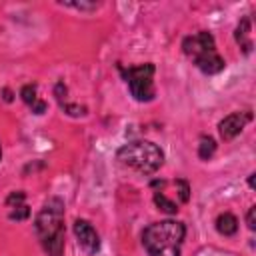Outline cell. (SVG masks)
Masks as SVG:
<instances>
[{
  "label": "cell",
  "instance_id": "5b68a950",
  "mask_svg": "<svg viewBox=\"0 0 256 256\" xmlns=\"http://www.w3.org/2000/svg\"><path fill=\"white\" fill-rule=\"evenodd\" d=\"M182 48H184V54L190 56L192 60H196L198 56L202 54H208V52H214L216 50V42H214V36L206 30L194 34V36H188L184 38L182 42Z\"/></svg>",
  "mask_w": 256,
  "mask_h": 256
},
{
  "label": "cell",
  "instance_id": "d6986e66",
  "mask_svg": "<svg viewBox=\"0 0 256 256\" xmlns=\"http://www.w3.org/2000/svg\"><path fill=\"white\" fill-rule=\"evenodd\" d=\"M30 108H32V112H34V114H44V110H46V102L36 100V102H34Z\"/></svg>",
  "mask_w": 256,
  "mask_h": 256
},
{
  "label": "cell",
  "instance_id": "277c9868",
  "mask_svg": "<svg viewBox=\"0 0 256 256\" xmlns=\"http://www.w3.org/2000/svg\"><path fill=\"white\" fill-rule=\"evenodd\" d=\"M122 76L130 88V94L134 96V100L138 102H150L154 100V64H140V66H130V68H122Z\"/></svg>",
  "mask_w": 256,
  "mask_h": 256
},
{
  "label": "cell",
  "instance_id": "30bf717a",
  "mask_svg": "<svg viewBox=\"0 0 256 256\" xmlns=\"http://www.w3.org/2000/svg\"><path fill=\"white\" fill-rule=\"evenodd\" d=\"M234 36H236V42L240 44V48L248 54V52L252 50V40L248 38V36H250V20H248V18H244V20L238 24V28H236V34H234Z\"/></svg>",
  "mask_w": 256,
  "mask_h": 256
},
{
  "label": "cell",
  "instance_id": "9a60e30c",
  "mask_svg": "<svg viewBox=\"0 0 256 256\" xmlns=\"http://www.w3.org/2000/svg\"><path fill=\"white\" fill-rule=\"evenodd\" d=\"M6 204L10 206V208H16V206H20V204H24V192H12L8 198H6Z\"/></svg>",
  "mask_w": 256,
  "mask_h": 256
},
{
  "label": "cell",
  "instance_id": "e0dca14e",
  "mask_svg": "<svg viewBox=\"0 0 256 256\" xmlns=\"http://www.w3.org/2000/svg\"><path fill=\"white\" fill-rule=\"evenodd\" d=\"M176 186L180 188V200H182V202H188V200H190V194H188V192H190L188 182H186V180H176Z\"/></svg>",
  "mask_w": 256,
  "mask_h": 256
},
{
  "label": "cell",
  "instance_id": "5bb4252c",
  "mask_svg": "<svg viewBox=\"0 0 256 256\" xmlns=\"http://www.w3.org/2000/svg\"><path fill=\"white\" fill-rule=\"evenodd\" d=\"M8 216H10V220H26V218L30 216V208H28L26 204H20V206L12 208Z\"/></svg>",
  "mask_w": 256,
  "mask_h": 256
},
{
  "label": "cell",
  "instance_id": "8fae6325",
  "mask_svg": "<svg viewBox=\"0 0 256 256\" xmlns=\"http://www.w3.org/2000/svg\"><path fill=\"white\" fill-rule=\"evenodd\" d=\"M216 152V142L212 136H202L200 138V146H198V156L202 160H210L212 154Z\"/></svg>",
  "mask_w": 256,
  "mask_h": 256
},
{
  "label": "cell",
  "instance_id": "7402d4cb",
  "mask_svg": "<svg viewBox=\"0 0 256 256\" xmlns=\"http://www.w3.org/2000/svg\"><path fill=\"white\" fill-rule=\"evenodd\" d=\"M0 160H2V148H0Z\"/></svg>",
  "mask_w": 256,
  "mask_h": 256
},
{
  "label": "cell",
  "instance_id": "ac0fdd59",
  "mask_svg": "<svg viewBox=\"0 0 256 256\" xmlns=\"http://www.w3.org/2000/svg\"><path fill=\"white\" fill-rule=\"evenodd\" d=\"M246 224H248V228H250V230H254V228H256V206H252V208L248 210Z\"/></svg>",
  "mask_w": 256,
  "mask_h": 256
},
{
  "label": "cell",
  "instance_id": "3957f363",
  "mask_svg": "<svg viewBox=\"0 0 256 256\" xmlns=\"http://www.w3.org/2000/svg\"><path fill=\"white\" fill-rule=\"evenodd\" d=\"M116 158L120 164L140 174H154L164 162L162 150L150 140H134V142L124 144L116 152Z\"/></svg>",
  "mask_w": 256,
  "mask_h": 256
},
{
  "label": "cell",
  "instance_id": "44dd1931",
  "mask_svg": "<svg viewBox=\"0 0 256 256\" xmlns=\"http://www.w3.org/2000/svg\"><path fill=\"white\" fill-rule=\"evenodd\" d=\"M254 176H256V174H250V178H248V184H250V188H254V186H256V184H254Z\"/></svg>",
  "mask_w": 256,
  "mask_h": 256
},
{
  "label": "cell",
  "instance_id": "7c38bea8",
  "mask_svg": "<svg viewBox=\"0 0 256 256\" xmlns=\"http://www.w3.org/2000/svg\"><path fill=\"white\" fill-rule=\"evenodd\" d=\"M154 202H156V206H158L162 212H166V214H176V212H178V206H176L172 200H168L164 194H160V192L154 194Z\"/></svg>",
  "mask_w": 256,
  "mask_h": 256
},
{
  "label": "cell",
  "instance_id": "7a4b0ae2",
  "mask_svg": "<svg viewBox=\"0 0 256 256\" xmlns=\"http://www.w3.org/2000/svg\"><path fill=\"white\" fill-rule=\"evenodd\" d=\"M186 228L176 220H160L144 228L142 244L148 256H180Z\"/></svg>",
  "mask_w": 256,
  "mask_h": 256
},
{
  "label": "cell",
  "instance_id": "8992f818",
  "mask_svg": "<svg viewBox=\"0 0 256 256\" xmlns=\"http://www.w3.org/2000/svg\"><path fill=\"white\" fill-rule=\"evenodd\" d=\"M74 234L78 238V246L86 252V254H96L100 250V238L96 234V230L92 228L90 222L86 220H76L74 222Z\"/></svg>",
  "mask_w": 256,
  "mask_h": 256
},
{
  "label": "cell",
  "instance_id": "4fadbf2b",
  "mask_svg": "<svg viewBox=\"0 0 256 256\" xmlns=\"http://www.w3.org/2000/svg\"><path fill=\"white\" fill-rule=\"evenodd\" d=\"M20 96H22V100L28 104V106H32L38 98H36V86H32V84H26L22 90H20Z\"/></svg>",
  "mask_w": 256,
  "mask_h": 256
},
{
  "label": "cell",
  "instance_id": "6da1fadb",
  "mask_svg": "<svg viewBox=\"0 0 256 256\" xmlns=\"http://www.w3.org/2000/svg\"><path fill=\"white\" fill-rule=\"evenodd\" d=\"M36 236L48 256H62L64 252V204L52 198L44 204L34 220Z\"/></svg>",
  "mask_w": 256,
  "mask_h": 256
},
{
  "label": "cell",
  "instance_id": "2e32d148",
  "mask_svg": "<svg viewBox=\"0 0 256 256\" xmlns=\"http://www.w3.org/2000/svg\"><path fill=\"white\" fill-rule=\"evenodd\" d=\"M66 6H72L76 10H96L98 8L96 2H66Z\"/></svg>",
  "mask_w": 256,
  "mask_h": 256
},
{
  "label": "cell",
  "instance_id": "ffe728a7",
  "mask_svg": "<svg viewBox=\"0 0 256 256\" xmlns=\"http://www.w3.org/2000/svg\"><path fill=\"white\" fill-rule=\"evenodd\" d=\"M4 100H6V102H10V100H12V94H10V90H8V88L4 90Z\"/></svg>",
  "mask_w": 256,
  "mask_h": 256
},
{
  "label": "cell",
  "instance_id": "9c48e42d",
  "mask_svg": "<svg viewBox=\"0 0 256 256\" xmlns=\"http://www.w3.org/2000/svg\"><path fill=\"white\" fill-rule=\"evenodd\" d=\"M216 230L222 234V236H234L236 230H238V220L234 214L230 212H224L216 218Z\"/></svg>",
  "mask_w": 256,
  "mask_h": 256
},
{
  "label": "cell",
  "instance_id": "52a82bcc",
  "mask_svg": "<svg viewBox=\"0 0 256 256\" xmlns=\"http://www.w3.org/2000/svg\"><path fill=\"white\" fill-rule=\"evenodd\" d=\"M250 118H252L250 112H232V114H228V116L218 124L220 136H222L224 140L236 138V136L244 130V126L250 122Z\"/></svg>",
  "mask_w": 256,
  "mask_h": 256
},
{
  "label": "cell",
  "instance_id": "ba28073f",
  "mask_svg": "<svg viewBox=\"0 0 256 256\" xmlns=\"http://www.w3.org/2000/svg\"><path fill=\"white\" fill-rule=\"evenodd\" d=\"M194 64L204 72V74H218L220 70H224V58L214 50V52H208V54H202L194 60Z\"/></svg>",
  "mask_w": 256,
  "mask_h": 256
}]
</instances>
